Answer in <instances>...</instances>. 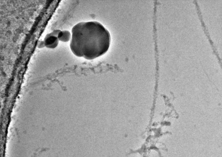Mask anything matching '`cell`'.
<instances>
[{
  "instance_id": "cell-1",
  "label": "cell",
  "mask_w": 222,
  "mask_h": 157,
  "mask_svg": "<svg viewBox=\"0 0 222 157\" xmlns=\"http://www.w3.org/2000/svg\"><path fill=\"white\" fill-rule=\"evenodd\" d=\"M72 34L70 48L77 56L94 59L105 54L109 48L110 33L98 22L79 23L72 27Z\"/></svg>"
},
{
  "instance_id": "cell-2",
  "label": "cell",
  "mask_w": 222,
  "mask_h": 157,
  "mask_svg": "<svg viewBox=\"0 0 222 157\" xmlns=\"http://www.w3.org/2000/svg\"><path fill=\"white\" fill-rule=\"evenodd\" d=\"M43 41L46 47L52 49L56 47L59 41L57 37L51 35L50 33L46 35Z\"/></svg>"
},
{
  "instance_id": "cell-3",
  "label": "cell",
  "mask_w": 222,
  "mask_h": 157,
  "mask_svg": "<svg viewBox=\"0 0 222 157\" xmlns=\"http://www.w3.org/2000/svg\"><path fill=\"white\" fill-rule=\"evenodd\" d=\"M57 38L59 41L67 42L71 39V35L70 32L68 30H61L58 33Z\"/></svg>"
},
{
  "instance_id": "cell-4",
  "label": "cell",
  "mask_w": 222,
  "mask_h": 157,
  "mask_svg": "<svg viewBox=\"0 0 222 157\" xmlns=\"http://www.w3.org/2000/svg\"><path fill=\"white\" fill-rule=\"evenodd\" d=\"M37 46V47L39 48H41L45 47L44 41H39L38 42Z\"/></svg>"
}]
</instances>
